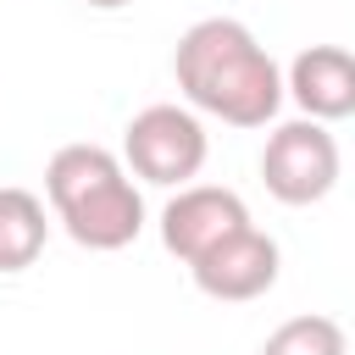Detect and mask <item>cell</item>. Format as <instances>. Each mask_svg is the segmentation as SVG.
Here are the masks:
<instances>
[{
	"label": "cell",
	"instance_id": "obj_1",
	"mask_svg": "<svg viewBox=\"0 0 355 355\" xmlns=\"http://www.w3.org/2000/svg\"><path fill=\"white\" fill-rule=\"evenodd\" d=\"M172 78L194 111L227 128H266L288 94L277 61L239 17H200L172 50Z\"/></svg>",
	"mask_w": 355,
	"mask_h": 355
},
{
	"label": "cell",
	"instance_id": "obj_2",
	"mask_svg": "<svg viewBox=\"0 0 355 355\" xmlns=\"http://www.w3.org/2000/svg\"><path fill=\"white\" fill-rule=\"evenodd\" d=\"M44 194L55 222L83 250H128L144 227V194L128 178V161L105 144H61L44 166Z\"/></svg>",
	"mask_w": 355,
	"mask_h": 355
},
{
	"label": "cell",
	"instance_id": "obj_3",
	"mask_svg": "<svg viewBox=\"0 0 355 355\" xmlns=\"http://www.w3.org/2000/svg\"><path fill=\"white\" fill-rule=\"evenodd\" d=\"M205 128L189 105H144L122 133V161L155 189H183L205 166Z\"/></svg>",
	"mask_w": 355,
	"mask_h": 355
},
{
	"label": "cell",
	"instance_id": "obj_4",
	"mask_svg": "<svg viewBox=\"0 0 355 355\" xmlns=\"http://www.w3.org/2000/svg\"><path fill=\"white\" fill-rule=\"evenodd\" d=\"M261 183L283 205H316V200H327L333 183H338V144H333L327 122L294 116V122L272 128V139L261 150Z\"/></svg>",
	"mask_w": 355,
	"mask_h": 355
},
{
	"label": "cell",
	"instance_id": "obj_5",
	"mask_svg": "<svg viewBox=\"0 0 355 355\" xmlns=\"http://www.w3.org/2000/svg\"><path fill=\"white\" fill-rule=\"evenodd\" d=\"M244 227H250V205L216 183H183L161 211V244L183 266H194L205 250H216L222 239H233Z\"/></svg>",
	"mask_w": 355,
	"mask_h": 355
},
{
	"label": "cell",
	"instance_id": "obj_6",
	"mask_svg": "<svg viewBox=\"0 0 355 355\" xmlns=\"http://www.w3.org/2000/svg\"><path fill=\"white\" fill-rule=\"evenodd\" d=\"M277 266H283L277 239L250 222L244 233H233V239H222L216 250H205L189 272H194V288H200L205 300L244 305V300H261V294L277 283Z\"/></svg>",
	"mask_w": 355,
	"mask_h": 355
},
{
	"label": "cell",
	"instance_id": "obj_7",
	"mask_svg": "<svg viewBox=\"0 0 355 355\" xmlns=\"http://www.w3.org/2000/svg\"><path fill=\"white\" fill-rule=\"evenodd\" d=\"M288 94L305 116L316 122H344L355 116V55L344 44H311L288 61Z\"/></svg>",
	"mask_w": 355,
	"mask_h": 355
},
{
	"label": "cell",
	"instance_id": "obj_8",
	"mask_svg": "<svg viewBox=\"0 0 355 355\" xmlns=\"http://www.w3.org/2000/svg\"><path fill=\"white\" fill-rule=\"evenodd\" d=\"M50 239V222H44V200L28 194V189H0V272H28L39 261Z\"/></svg>",
	"mask_w": 355,
	"mask_h": 355
},
{
	"label": "cell",
	"instance_id": "obj_9",
	"mask_svg": "<svg viewBox=\"0 0 355 355\" xmlns=\"http://www.w3.org/2000/svg\"><path fill=\"white\" fill-rule=\"evenodd\" d=\"M261 355H349V338L333 316H288L266 333Z\"/></svg>",
	"mask_w": 355,
	"mask_h": 355
},
{
	"label": "cell",
	"instance_id": "obj_10",
	"mask_svg": "<svg viewBox=\"0 0 355 355\" xmlns=\"http://www.w3.org/2000/svg\"><path fill=\"white\" fill-rule=\"evenodd\" d=\"M83 6H94V11H122V6H133V0H83Z\"/></svg>",
	"mask_w": 355,
	"mask_h": 355
}]
</instances>
